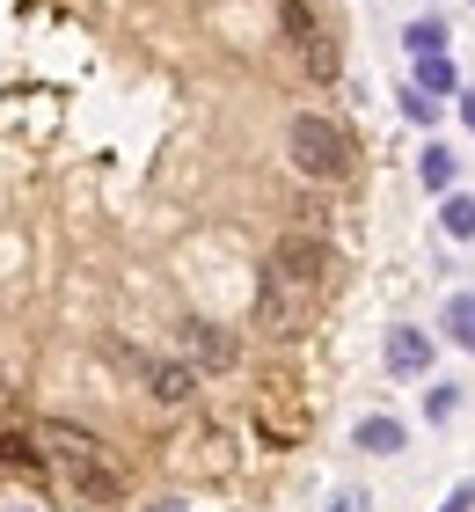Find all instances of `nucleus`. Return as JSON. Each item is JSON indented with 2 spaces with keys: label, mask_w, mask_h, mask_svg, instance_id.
<instances>
[{
  "label": "nucleus",
  "mask_w": 475,
  "mask_h": 512,
  "mask_svg": "<svg viewBox=\"0 0 475 512\" xmlns=\"http://www.w3.org/2000/svg\"><path fill=\"white\" fill-rule=\"evenodd\" d=\"M37 439H44V454H52L59 469L74 476V491H88L95 505H110L117 491H125V476L110 469V454H103V439H95V432H81V425H66V417H52V425H37Z\"/></svg>",
  "instance_id": "1"
},
{
  "label": "nucleus",
  "mask_w": 475,
  "mask_h": 512,
  "mask_svg": "<svg viewBox=\"0 0 475 512\" xmlns=\"http://www.w3.org/2000/svg\"><path fill=\"white\" fill-rule=\"evenodd\" d=\"M285 154H293V169L307 183H337L351 176V139L337 118H322V110H307V118H293V132H285Z\"/></svg>",
  "instance_id": "2"
},
{
  "label": "nucleus",
  "mask_w": 475,
  "mask_h": 512,
  "mask_svg": "<svg viewBox=\"0 0 475 512\" xmlns=\"http://www.w3.org/2000/svg\"><path fill=\"white\" fill-rule=\"evenodd\" d=\"M315 308H322V293H315V286H300V278H278V271L256 278V330H264V337H278V344L307 337Z\"/></svg>",
  "instance_id": "3"
},
{
  "label": "nucleus",
  "mask_w": 475,
  "mask_h": 512,
  "mask_svg": "<svg viewBox=\"0 0 475 512\" xmlns=\"http://www.w3.org/2000/svg\"><path fill=\"white\" fill-rule=\"evenodd\" d=\"M264 271H278V278H300V286H329V249L315 242V235H278L271 242V256H264Z\"/></svg>",
  "instance_id": "4"
},
{
  "label": "nucleus",
  "mask_w": 475,
  "mask_h": 512,
  "mask_svg": "<svg viewBox=\"0 0 475 512\" xmlns=\"http://www.w3.org/2000/svg\"><path fill=\"white\" fill-rule=\"evenodd\" d=\"M176 344H183V359H190V366H205V374H227V366L242 359V352H234V337H227V330H212V322H183Z\"/></svg>",
  "instance_id": "5"
},
{
  "label": "nucleus",
  "mask_w": 475,
  "mask_h": 512,
  "mask_svg": "<svg viewBox=\"0 0 475 512\" xmlns=\"http://www.w3.org/2000/svg\"><path fill=\"white\" fill-rule=\"evenodd\" d=\"M139 374H147V395L169 403V410L198 395V366H190V359H139Z\"/></svg>",
  "instance_id": "6"
},
{
  "label": "nucleus",
  "mask_w": 475,
  "mask_h": 512,
  "mask_svg": "<svg viewBox=\"0 0 475 512\" xmlns=\"http://www.w3.org/2000/svg\"><path fill=\"white\" fill-rule=\"evenodd\" d=\"M424 366H432V337L424 330H388V374H424Z\"/></svg>",
  "instance_id": "7"
},
{
  "label": "nucleus",
  "mask_w": 475,
  "mask_h": 512,
  "mask_svg": "<svg viewBox=\"0 0 475 512\" xmlns=\"http://www.w3.org/2000/svg\"><path fill=\"white\" fill-rule=\"evenodd\" d=\"M0 469L37 476V469H44V439H30V432H0Z\"/></svg>",
  "instance_id": "8"
},
{
  "label": "nucleus",
  "mask_w": 475,
  "mask_h": 512,
  "mask_svg": "<svg viewBox=\"0 0 475 512\" xmlns=\"http://www.w3.org/2000/svg\"><path fill=\"white\" fill-rule=\"evenodd\" d=\"M359 447H366V454H402V425H395V417H366V425H359Z\"/></svg>",
  "instance_id": "9"
},
{
  "label": "nucleus",
  "mask_w": 475,
  "mask_h": 512,
  "mask_svg": "<svg viewBox=\"0 0 475 512\" xmlns=\"http://www.w3.org/2000/svg\"><path fill=\"white\" fill-rule=\"evenodd\" d=\"M417 88H424V96H454V59H446V52L417 59Z\"/></svg>",
  "instance_id": "10"
},
{
  "label": "nucleus",
  "mask_w": 475,
  "mask_h": 512,
  "mask_svg": "<svg viewBox=\"0 0 475 512\" xmlns=\"http://www.w3.org/2000/svg\"><path fill=\"white\" fill-rule=\"evenodd\" d=\"M439 220H446V235H454V242H475V198H468V191L446 198V213H439Z\"/></svg>",
  "instance_id": "11"
},
{
  "label": "nucleus",
  "mask_w": 475,
  "mask_h": 512,
  "mask_svg": "<svg viewBox=\"0 0 475 512\" xmlns=\"http://www.w3.org/2000/svg\"><path fill=\"white\" fill-rule=\"evenodd\" d=\"M417 176L432 183V191H454V154H446L439 139H432V147H424V161H417Z\"/></svg>",
  "instance_id": "12"
},
{
  "label": "nucleus",
  "mask_w": 475,
  "mask_h": 512,
  "mask_svg": "<svg viewBox=\"0 0 475 512\" xmlns=\"http://www.w3.org/2000/svg\"><path fill=\"white\" fill-rule=\"evenodd\" d=\"M446 330L475 352V293H454V300H446Z\"/></svg>",
  "instance_id": "13"
},
{
  "label": "nucleus",
  "mask_w": 475,
  "mask_h": 512,
  "mask_svg": "<svg viewBox=\"0 0 475 512\" xmlns=\"http://www.w3.org/2000/svg\"><path fill=\"white\" fill-rule=\"evenodd\" d=\"M278 30L293 37V44H315V37H322V30H315V15H307L300 0H285V8H278Z\"/></svg>",
  "instance_id": "14"
},
{
  "label": "nucleus",
  "mask_w": 475,
  "mask_h": 512,
  "mask_svg": "<svg viewBox=\"0 0 475 512\" xmlns=\"http://www.w3.org/2000/svg\"><path fill=\"white\" fill-rule=\"evenodd\" d=\"M410 59H432V52H446V22H410Z\"/></svg>",
  "instance_id": "15"
},
{
  "label": "nucleus",
  "mask_w": 475,
  "mask_h": 512,
  "mask_svg": "<svg viewBox=\"0 0 475 512\" xmlns=\"http://www.w3.org/2000/svg\"><path fill=\"white\" fill-rule=\"evenodd\" d=\"M461 410V388L454 381H439V388H424V417H432V425H446V417Z\"/></svg>",
  "instance_id": "16"
},
{
  "label": "nucleus",
  "mask_w": 475,
  "mask_h": 512,
  "mask_svg": "<svg viewBox=\"0 0 475 512\" xmlns=\"http://www.w3.org/2000/svg\"><path fill=\"white\" fill-rule=\"evenodd\" d=\"M402 110H410V118H417V125H432V118H439V103H432V96H424V88H402Z\"/></svg>",
  "instance_id": "17"
},
{
  "label": "nucleus",
  "mask_w": 475,
  "mask_h": 512,
  "mask_svg": "<svg viewBox=\"0 0 475 512\" xmlns=\"http://www.w3.org/2000/svg\"><path fill=\"white\" fill-rule=\"evenodd\" d=\"M439 512H475V483H454V498H446Z\"/></svg>",
  "instance_id": "18"
},
{
  "label": "nucleus",
  "mask_w": 475,
  "mask_h": 512,
  "mask_svg": "<svg viewBox=\"0 0 475 512\" xmlns=\"http://www.w3.org/2000/svg\"><path fill=\"white\" fill-rule=\"evenodd\" d=\"M329 512H373V498H366V491H337V505H329Z\"/></svg>",
  "instance_id": "19"
},
{
  "label": "nucleus",
  "mask_w": 475,
  "mask_h": 512,
  "mask_svg": "<svg viewBox=\"0 0 475 512\" xmlns=\"http://www.w3.org/2000/svg\"><path fill=\"white\" fill-rule=\"evenodd\" d=\"M461 118H468V125H475V96H461Z\"/></svg>",
  "instance_id": "20"
},
{
  "label": "nucleus",
  "mask_w": 475,
  "mask_h": 512,
  "mask_svg": "<svg viewBox=\"0 0 475 512\" xmlns=\"http://www.w3.org/2000/svg\"><path fill=\"white\" fill-rule=\"evenodd\" d=\"M8 512H22V505H8Z\"/></svg>",
  "instance_id": "21"
}]
</instances>
